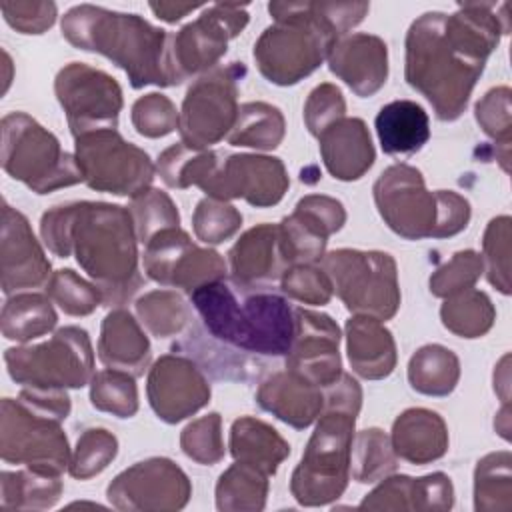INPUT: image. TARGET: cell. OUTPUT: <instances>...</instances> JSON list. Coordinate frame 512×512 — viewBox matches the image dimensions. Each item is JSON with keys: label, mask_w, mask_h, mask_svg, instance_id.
I'll return each instance as SVG.
<instances>
[{"label": "cell", "mask_w": 512, "mask_h": 512, "mask_svg": "<svg viewBox=\"0 0 512 512\" xmlns=\"http://www.w3.org/2000/svg\"><path fill=\"white\" fill-rule=\"evenodd\" d=\"M506 2H460L454 14L424 12L406 32L404 78L442 122L458 120L488 56L510 32Z\"/></svg>", "instance_id": "1"}, {"label": "cell", "mask_w": 512, "mask_h": 512, "mask_svg": "<svg viewBox=\"0 0 512 512\" xmlns=\"http://www.w3.org/2000/svg\"><path fill=\"white\" fill-rule=\"evenodd\" d=\"M40 236L58 258H76L104 306L122 308L142 288L138 236L128 208L90 200L60 204L42 214Z\"/></svg>", "instance_id": "2"}, {"label": "cell", "mask_w": 512, "mask_h": 512, "mask_svg": "<svg viewBox=\"0 0 512 512\" xmlns=\"http://www.w3.org/2000/svg\"><path fill=\"white\" fill-rule=\"evenodd\" d=\"M368 10V2H270L274 24L264 28L252 52L258 72L276 86L298 84Z\"/></svg>", "instance_id": "3"}, {"label": "cell", "mask_w": 512, "mask_h": 512, "mask_svg": "<svg viewBox=\"0 0 512 512\" xmlns=\"http://www.w3.org/2000/svg\"><path fill=\"white\" fill-rule=\"evenodd\" d=\"M206 334L228 352L286 358L294 340V308L280 294L216 280L190 292Z\"/></svg>", "instance_id": "4"}, {"label": "cell", "mask_w": 512, "mask_h": 512, "mask_svg": "<svg viewBox=\"0 0 512 512\" xmlns=\"http://www.w3.org/2000/svg\"><path fill=\"white\" fill-rule=\"evenodd\" d=\"M62 36L74 48L106 56L126 72L132 88L172 86L168 76L170 34L138 14L78 4L62 16Z\"/></svg>", "instance_id": "5"}, {"label": "cell", "mask_w": 512, "mask_h": 512, "mask_svg": "<svg viewBox=\"0 0 512 512\" xmlns=\"http://www.w3.org/2000/svg\"><path fill=\"white\" fill-rule=\"evenodd\" d=\"M354 424L356 414L322 408L290 478V492L300 506H326L344 494L350 480Z\"/></svg>", "instance_id": "6"}, {"label": "cell", "mask_w": 512, "mask_h": 512, "mask_svg": "<svg viewBox=\"0 0 512 512\" xmlns=\"http://www.w3.org/2000/svg\"><path fill=\"white\" fill-rule=\"evenodd\" d=\"M4 172L36 194L84 182L76 156L64 152L58 138L24 112H10L0 122Z\"/></svg>", "instance_id": "7"}, {"label": "cell", "mask_w": 512, "mask_h": 512, "mask_svg": "<svg viewBox=\"0 0 512 512\" xmlns=\"http://www.w3.org/2000/svg\"><path fill=\"white\" fill-rule=\"evenodd\" d=\"M4 362L10 378L32 390L82 388L94 376L92 342L80 326L58 328L40 344L8 348Z\"/></svg>", "instance_id": "8"}, {"label": "cell", "mask_w": 512, "mask_h": 512, "mask_svg": "<svg viewBox=\"0 0 512 512\" xmlns=\"http://www.w3.org/2000/svg\"><path fill=\"white\" fill-rule=\"evenodd\" d=\"M320 266L352 314L386 322L398 312V268L388 252L338 248L324 254Z\"/></svg>", "instance_id": "9"}, {"label": "cell", "mask_w": 512, "mask_h": 512, "mask_svg": "<svg viewBox=\"0 0 512 512\" xmlns=\"http://www.w3.org/2000/svg\"><path fill=\"white\" fill-rule=\"evenodd\" d=\"M74 142V156L88 188L130 198L150 188L156 172L150 156L124 140L116 128L94 130Z\"/></svg>", "instance_id": "10"}, {"label": "cell", "mask_w": 512, "mask_h": 512, "mask_svg": "<svg viewBox=\"0 0 512 512\" xmlns=\"http://www.w3.org/2000/svg\"><path fill=\"white\" fill-rule=\"evenodd\" d=\"M242 62L216 66L198 76L188 88L178 114L180 142L194 150H208L230 134L238 116V80Z\"/></svg>", "instance_id": "11"}, {"label": "cell", "mask_w": 512, "mask_h": 512, "mask_svg": "<svg viewBox=\"0 0 512 512\" xmlns=\"http://www.w3.org/2000/svg\"><path fill=\"white\" fill-rule=\"evenodd\" d=\"M248 6L220 2L204 6L202 14L182 26L168 40V76L170 84H182L190 76H202L216 68L226 54L228 42L248 24Z\"/></svg>", "instance_id": "12"}, {"label": "cell", "mask_w": 512, "mask_h": 512, "mask_svg": "<svg viewBox=\"0 0 512 512\" xmlns=\"http://www.w3.org/2000/svg\"><path fill=\"white\" fill-rule=\"evenodd\" d=\"M62 422L48 418L18 398L0 404V456L6 464L60 476L70 464L68 438Z\"/></svg>", "instance_id": "13"}, {"label": "cell", "mask_w": 512, "mask_h": 512, "mask_svg": "<svg viewBox=\"0 0 512 512\" xmlns=\"http://www.w3.org/2000/svg\"><path fill=\"white\" fill-rule=\"evenodd\" d=\"M374 202L386 226L406 238H436L442 214V190L430 192L424 176L410 164L388 166L374 182Z\"/></svg>", "instance_id": "14"}, {"label": "cell", "mask_w": 512, "mask_h": 512, "mask_svg": "<svg viewBox=\"0 0 512 512\" xmlns=\"http://www.w3.org/2000/svg\"><path fill=\"white\" fill-rule=\"evenodd\" d=\"M54 92L74 138L118 126L122 88L104 70L70 62L56 74Z\"/></svg>", "instance_id": "15"}, {"label": "cell", "mask_w": 512, "mask_h": 512, "mask_svg": "<svg viewBox=\"0 0 512 512\" xmlns=\"http://www.w3.org/2000/svg\"><path fill=\"white\" fill-rule=\"evenodd\" d=\"M144 272L166 288L192 292L226 278V260L210 248H200L180 226L158 232L144 244Z\"/></svg>", "instance_id": "16"}, {"label": "cell", "mask_w": 512, "mask_h": 512, "mask_svg": "<svg viewBox=\"0 0 512 512\" xmlns=\"http://www.w3.org/2000/svg\"><path fill=\"white\" fill-rule=\"evenodd\" d=\"M106 496L124 512H174L188 504L192 484L176 462L154 456L122 470L108 484Z\"/></svg>", "instance_id": "17"}, {"label": "cell", "mask_w": 512, "mask_h": 512, "mask_svg": "<svg viewBox=\"0 0 512 512\" xmlns=\"http://www.w3.org/2000/svg\"><path fill=\"white\" fill-rule=\"evenodd\" d=\"M290 186L280 158L266 154H220L210 174L200 184L206 196L216 200L242 198L250 206L268 208L278 204Z\"/></svg>", "instance_id": "18"}, {"label": "cell", "mask_w": 512, "mask_h": 512, "mask_svg": "<svg viewBox=\"0 0 512 512\" xmlns=\"http://www.w3.org/2000/svg\"><path fill=\"white\" fill-rule=\"evenodd\" d=\"M146 394L154 414L166 424H176L210 402V384L190 356L164 354L148 370Z\"/></svg>", "instance_id": "19"}, {"label": "cell", "mask_w": 512, "mask_h": 512, "mask_svg": "<svg viewBox=\"0 0 512 512\" xmlns=\"http://www.w3.org/2000/svg\"><path fill=\"white\" fill-rule=\"evenodd\" d=\"M294 340L286 354V370L326 388L342 374L340 328L322 312L294 308Z\"/></svg>", "instance_id": "20"}, {"label": "cell", "mask_w": 512, "mask_h": 512, "mask_svg": "<svg viewBox=\"0 0 512 512\" xmlns=\"http://www.w3.org/2000/svg\"><path fill=\"white\" fill-rule=\"evenodd\" d=\"M0 272L2 292L6 296L20 290H34L50 280V260L36 240L28 218L2 204V234H0Z\"/></svg>", "instance_id": "21"}, {"label": "cell", "mask_w": 512, "mask_h": 512, "mask_svg": "<svg viewBox=\"0 0 512 512\" xmlns=\"http://www.w3.org/2000/svg\"><path fill=\"white\" fill-rule=\"evenodd\" d=\"M330 72L340 78L356 96L376 94L388 78V46L368 32L342 36L328 54Z\"/></svg>", "instance_id": "22"}, {"label": "cell", "mask_w": 512, "mask_h": 512, "mask_svg": "<svg viewBox=\"0 0 512 512\" xmlns=\"http://www.w3.org/2000/svg\"><path fill=\"white\" fill-rule=\"evenodd\" d=\"M230 280L244 288L280 282L290 264L280 246L278 224H258L246 230L228 252Z\"/></svg>", "instance_id": "23"}, {"label": "cell", "mask_w": 512, "mask_h": 512, "mask_svg": "<svg viewBox=\"0 0 512 512\" xmlns=\"http://www.w3.org/2000/svg\"><path fill=\"white\" fill-rule=\"evenodd\" d=\"M256 402L262 410L270 412L284 424L304 430L318 420L324 408V394L322 388L306 382L290 370H278L260 382Z\"/></svg>", "instance_id": "24"}, {"label": "cell", "mask_w": 512, "mask_h": 512, "mask_svg": "<svg viewBox=\"0 0 512 512\" xmlns=\"http://www.w3.org/2000/svg\"><path fill=\"white\" fill-rule=\"evenodd\" d=\"M320 156L336 180L352 182L362 178L376 160V150L362 118H342L320 136Z\"/></svg>", "instance_id": "25"}, {"label": "cell", "mask_w": 512, "mask_h": 512, "mask_svg": "<svg viewBox=\"0 0 512 512\" xmlns=\"http://www.w3.org/2000/svg\"><path fill=\"white\" fill-rule=\"evenodd\" d=\"M390 442L400 460L424 466L446 454L448 426L434 410L408 408L394 420Z\"/></svg>", "instance_id": "26"}, {"label": "cell", "mask_w": 512, "mask_h": 512, "mask_svg": "<svg viewBox=\"0 0 512 512\" xmlns=\"http://www.w3.org/2000/svg\"><path fill=\"white\" fill-rule=\"evenodd\" d=\"M344 330L348 362L360 378L382 380L394 372L398 360L396 342L380 320L354 314Z\"/></svg>", "instance_id": "27"}, {"label": "cell", "mask_w": 512, "mask_h": 512, "mask_svg": "<svg viewBox=\"0 0 512 512\" xmlns=\"http://www.w3.org/2000/svg\"><path fill=\"white\" fill-rule=\"evenodd\" d=\"M150 340L138 320L124 310H110L100 326L98 358L104 366L142 376L150 362Z\"/></svg>", "instance_id": "28"}, {"label": "cell", "mask_w": 512, "mask_h": 512, "mask_svg": "<svg viewBox=\"0 0 512 512\" xmlns=\"http://www.w3.org/2000/svg\"><path fill=\"white\" fill-rule=\"evenodd\" d=\"M228 448L236 462L248 464L266 476H274L290 456V444L280 432L254 416H240L232 422Z\"/></svg>", "instance_id": "29"}, {"label": "cell", "mask_w": 512, "mask_h": 512, "mask_svg": "<svg viewBox=\"0 0 512 512\" xmlns=\"http://www.w3.org/2000/svg\"><path fill=\"white\" fill-rule=\"evenodd\" d=\"M380 146L390 156H412L430 140L426 110L414 100H394L374 120Z\"/></svg>", "instance_id": "30"}, {"label": "cell", "mask_w": 512, "mask_h": 512, "mask_svg": "<svg viewBox=\"0 0 512 512\" xmlns=\"http://www.w3.org/2000/svg\"><path fill=\"white\" fill-rule=\"evenodd\" d=\"M58 316L54 312L52 300L38 292H18L12 294L0 316L2 334L8 340L26 344L34 338H40L54 330Z\"/></svg>", "instance_id": "31"}, {"label": "cell", "mask_w": 512, "mask_h": 512, "mask_svg": "<svg viewBox=\"0 0 512 512\" xmlns=\"http://www.w3.org/2000/svg\"><path fill=\"white\" fill-rule=\"evenodd\" d=\"M60 476L24 470L0 474V504L6 510H48L62 496Z\"/></svg>", "instance_id": "32"}, {"label": "cell", "mask_w": 512, "mask_h": 512, "mask_svg": "<svg viewBox=\"0 0 512 512\" xmlns=\"http://www.w3.org/2000/svg\"><path fill=\"white\" fill-rule=\"evenodd\" d=\"M460 380L458 356L442 344L418 348L408 362V382L424 396H448Z\"/></svg>", "instance_id": "33"}, {"label": "cell", "mask_w": 512, "mask_h": 512, "mask_svg": "<svg viewBox=\"0 0 512 512\" xmlns=\"http://www.w3.org/2000/svg\"><path fill=\"white\" fill-rule=\"evenodd\" d=\"M286 120L280 108L266 102H246L238 108L236 122L226 136L228 144L254 150H274L282 144Z\"/></svg>", "instance_id": "34"}, {"label": "cell", "mask_w": 512, "mask_h": 512, "mask_svg": "<svg viewBox=\"0 0 512 512\" xmlns=\"http://www.w3.org/2000/svg\"><path fill=\"white\" fill-rule=\"evenodd\" d=\"M268 498V476L234 462L216 482V508L220 512H260Z\"/></svg>", "instance_id": "35"}, {"label": "cell", "mask_w": 512, "mask_h": 512, "mask_svg": "<svg viewBox=\"0 0 512 512\" xmlns=\"http://www.w3.org/2000/svg\"><path fill=\"white\" fill-rule=\"evenodd\" d=\"M440 320L444 328L460 338H482L496 320V308L486 292L468 288L450 298H444L440 306Z\"/></svg>", "instance_id": "36"}, {"label": "cell", "mask_w": 512, "mask_h": 512, "mask_svg": "<svg viewBox=\"0 0 512 512\" xmlns=\"http://www.w3.org/2000/svg\"><path fill=\"white\" fill-rule=\"evenodd\" d=\"M474 508L478 512H508L512 508V454L490 452L474 470Z\"/></svg>", "instance_id": "37"}, {"label": "cell", "mask_w": 512, "mask_h": 512, "mask_svg": "<svg viewBox=\"0 0 512 512\" xmlns=\"http://www.w3.org/2000/svg\"><path fill=\"white\" fill-rule=\"evenodd\" d=\"M398 468L390 436L380 428L354 432L350 450V476L360 484L378 482Z\"/></svg>", "instance_id": "38"}, {"label": "cell", "mask_w": 512, "mask_h": 512, "mask_svg": "<svg viewBox=\"0 0 512 512\" xmlns=\"http://www.w3.org/2000/svg\"><path fill=\"white\" fill-rule=\"evenodd\" d=\"M136 316L156 338L178 336L190 324V308L176 290H152L136 300Z\"/></svg>", "instance_id": "39"}, {"label": "cell", "mask_w": 512, "mask_h": 512, "mask_svg": "<svg viewBox=\"0 0 512 512\" xmlns=\"http://www.w3.org/2000/svg\"><path fill=\"white\" fill-rule=\"evenodd\" d=\"M220 152L214 150H194L184 142L168 146L160 156L156 170L166 186L184 190L188 186H198L210 174L218 162Z\"/></svg>", "instance_id": "40"}, {"label": "cell", "mask_w": 512, "mask_h": 512, "mask_svg": "<svg viewBox=\"0 0 512 512\" xmlns=\"http://www.w3.org/2000/svg\"><path fill=\"white\" fill-rule=\"evenodd\" d=\"M136 376L106 368L90 380V402L96 410L108 412L116 418H132L138 412V388Z\"/></svg>", "instance_id": "41"}, {"label": "cell", "mask_w": 512, "mask_h": 512, "mask_svg": "<svg viewBox=\"0 0 512 512\" xmlns=\"http://www.w3.org/2000/svg\"><path fill=\"white\" fill-rule=\"evenodd\" d=\"M130 216L134 220L138 242L146 244L158 232L180 226V214L172 198L158 188H146L130 200Z\"/></svg>", "instance_id": "42"}, {"label": "cell", "mask_w": 512, "mask_h": 512, "mask_svg": "<svg viewBox=\"0 0 512 512\" xmlns=\"http://www.w3.org/2000/svg\"><path fill=\"white\" fill-rule=\"evenodd\" d=\"M46 296L68 316H88L102 304L98 286L70 268L52 272L46 284Z\"/></svg>", "instance_id": "43"}, {"label": "cell", "mask_w": 512, "mask_h": 512, "mask_svg": "<svg viewBox=\"0 0 512 512\" xmlns=\"http://www.w3.org/2000/svg\"><path fill=\"white\" fill-rule=\"evenodd\" d=\"M510 216L502 214L488 222L482 236V264L488 282L502 292L510 294Z\"/></svg>", "instance_id": "44"}, {"label": "cell", "mask_w": 512, "mask_h": 512, "mask_svg": "<svg viewBox=\"0 0 512 512\" xmlns=\"http://www.w3.org/2000/svg\"><path fill=\"white\" fill-rule=\"evenodd\" d=\"M118 454V440L104 428H88L80 434L70 456L68 472L76 480H88L100 474Z\"/></svg>", "instance_id": "45"}, {"label": "cell", "mask_w": 512, "mask_h": 512, "mask_svg": "<svg viewBox=\"0 0 512 512\" xmlns=\"http://www.w3.org/2000/svg\"><path fill=\"white\" fill-rule=\"evenodd\" d=\"M242 226V214L236 206L216 200L202 198L192 214V228L200 242L204 244H222L230 240Z\"/></svg>", "instance_id": "46"}, {"label": "cell", "mask_w": 512, "mask_h": 512, "mask_svg": "<svg viewBox=\"0 0 512 512\" xmlns=\"http://www.w3.org/2000/svg\"><path fill=\"white\" fill-rule=\"evenodd\" d=\"M180 448L190 460L202 466L218 464L226 454L220 414L210 412L192 420L180 434Z\"/></svg>", "instance_id": "47"}, {"label": "cell", "mask_w": 512, "mask_h": 512, "mask_svg": "<svg viewBox=\"0 0 512 512\" xmlns=\"http://www.w3.org/2000/svg\"><path fill=\"white\" fill-rule=\"evenodd\" d=\"M482 272V256L476 250H460L432 272L428 282L430 292L436 298H450L458 292L474 288Z\"/></svg>", "instance_id": "48"}, {"label": "cell", "mask_w": 512, "mask_h": 512, "mask_svg": "<svg viewBox=\"0 0 512 512\" xmlns=\"http://www.w3.org/2000/svg\"><path fill=\"white\" fill-rule=\"evenodd\" d=\"M510 96L512 92L508 86H496V88H490L474 106V116L478 126L504 152H510V134H512Z\"/></svg>", "instance_id": "49"}, {"label": "cell", "mask_w": 512, "mask_h": 512, "mask_svg": "<svg viewBox=\"0 0 512 512\" xmlns=\"http://www.w3.org/2000/svg\"><path fill=\"white\" fill-rule=\"evenodd\" d=\"M178 110L164 94L150 92L132 104V126L144 138H162L178 130Z\"/></svg>", "instance_id": "50"}, {"label": "cell", "mask_w": 512, "mask_h": 512, "mask_svg": "<svg viewBox=\"0 0 512 512\" xmlns=\"http://www.w3.org/2000/svg\"><path fill=\"white\" fill-rule=\"evenodd\" d=\"M282 292L302 304L324 306L330 302L334 288L322 266L316 264H294L280 278Z\"/></svg>", "instance_id": "51"}, {"label": "cell", "mask_w": 512, "mask_h": 512, "mask_svg": "<svg viewBox=\"0 0 512 512\" xmlns=\"http://www.w3.org/2000/svg\"><path fill=\"white\" fill-rule=\"evenodd\" d=\"M346 116V102L338 86L324 82L318 84L306 98L304 122L312 136H320L328 126Z\"/></svg>", "instance_id": "52"}, {"label": "cell", "mask_w": 512, "mask_h": 512, "mask_svg": "<svg viewBox=\"0 0 512 512\" xmlns=\"http://www.w3.org/2000/svg\"><path fill=\"white\" fill-rule=\"evenodd\" d=\"M414 478L406 474H390L364 496L360 510H414Z\"/></svg>", "instance_id": "53"}, {"label": "cell", "mask_w": 512, "mask_h": 512, "mask_svg": "<svg viewBox=\"0 0 512 512\" xmlns=\"http://www.w3.org/2000/svg\"><path fill=\"white\" fill-rule=\"evenodd\" d=\"M0 12L4 20L22 34H42L58 16L54 2H2Z\"/></svg>", "instance_id": "54"}, {"label": "cell", "mask_w": 512, "mask_h": 512, "mask_svg": "<svg viewBox=\"0 0 512 512\" xmlns=\"http://www.w3.org/2000/svg\"><path fill=\"white\" fill-rule=\"evenodd\" d=\"M294 212L306 218L326 238L336 234L346 222V210L340 200L324 194H308L298 200Z\"/></svg>", "instance_id": "55"}, {"label": "cell", "mask_w": 512, "mask_h": 512, "mask_svg": "<svg viewBox=\"0 0 512 512\" xmlns=\"http://www.w3.org/2000/svg\"><path fill=\"white\" fill-rule=\"evenodd\" d=\"M414 510L416 512H444L454 504V486L444 472H432L414 478Z\"/></svg>", "instance_id": "56"}, {"label": "cell", "mask_w": 512, "mask_h": 512, "mask_svg": "<svg viewBox=\"0 0 512 512\" xmlns=\"http://www.w3.org/2000/svg\"><path fill=\"white\" fill-rule=\"evenodd\" d=\"M18 400L30 406L32 410L54 418L58 422H64L70 414V396L66 390H32V388H22L18 394Z\"/></svg>", "instance_id": "57"}, {"label": "cell", "mask_w": 512, "mask_h": 512, "mask_svg": "<svg viewBox=\"0 0 512 512\" xmlns=\"http://www.w3.org/2000/svg\"><path fill=\"white\" fill-rule=\"evenodd\" d=\"M148 6L156 18H160L168 24H176L190 12L204 8V4H186V2H150Z\"/></svg>", "instance_id": "58"}, {"label": "cell", "mask_w": 512, "mask_h": 512, "mask_svg": "<svg viewBox=\"0 0 512 512\" xmlns=\"http://www.w3.org/2000/svg\"><path fill=\"white\" fill-rule=\"evenodd\" d=\"M508 360L510 356L504 354L498 368L494 370V390L500 394V400L502 404H508V398H510V378H508Z\"/></svg>", "instance_id": "59"}, {"label": "cell", "mask_w": 512, "mask_h": 512, "mask_svg": "<svg viewBox=\"0 0 512 512\" xmlns=\"http://www.w3.org/2000/svg\"><path fill=\"white\" fill-rule=\"evenodd\" d=\"M4 68H6V78H4V90L2 92H6L8 90V84H10V68H12V64H10V56H8V52L4 50Z\"/></svg>", "instance_id": "60"}]
</instances>
